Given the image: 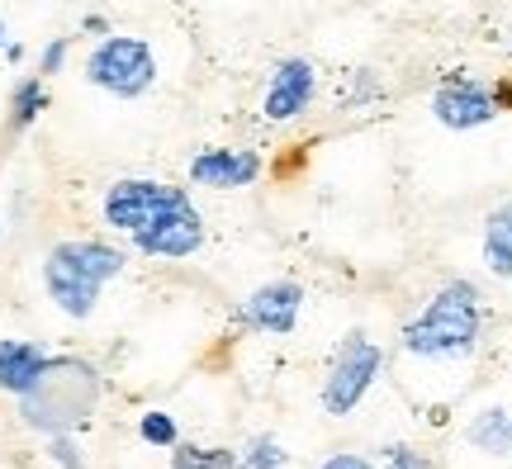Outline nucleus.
<instances>
[{
  "label": "nucleus",
  "mask_w": 512,
  "mask_h": 469,
  "mask_svg": "<svg viewBox=\"0 0 512 469\" xmlns=\"http://www.w3.org/2000/svg\"><path fill=\"white\" fill-rule=\"evenodd\" d=\"M100 403V375L95 365L76 361V356H57L43 365V375L19 394V417L48 436H62L81 427Z\"/></svg>",
  "instance_id": "obj_1"
},
{
  "label": "nucleus",
  "mask_w": 512,
  "mask_h": 469,
  "mask_svg": "<svg viewBox=\"0 0 512 469\" xmlns=\"http://www.w3.org/2000/svg\"><path fill=\"white\" fill-rule=\"evenodd\" d=\"M484 313H479V289L470 280H451L432 294V304L422 308L413 323L403 327V351L422 356V361H441V356H465L475 351Z\"/></svg>",
  "instance_id": "obj_2"
},
{
  "label": "nucleus",
  "mask_w": 512,
  "mask_h": 469,
  "mask_svg": "<svg viewBox=\"0 0 512 469\" xmlns=\"http://www.w3.org/2000/svg\"><path fill=\"white\" fill-rule=\"evenodd\" d=\"M124 271V252L110 247V242H95V237H81V242H62L48 252L43 261V285L53 294V304L67 313V318H91L95 299H100V285L114 280Z\"/></svg>",
  "instance_id": "obj_3"
},
{
  "label": "nucleus",
  "mask_w": 512,
  "mask_h": 469,
  "mask_svg": "<svg viewBox=\"0 0 512 469\" xmlns=\"http://www.w3.org/2000/svg\"><path fill=\"white\" fill-rule=\"evenodd\" d=\"M86 81L100 86V91L119 95V100H138V95L152 91L157 81V57L143 38H105L91 57H86Z\"/></svg>",
  "instance_id": "obj_4"
},
{
  "label": "nucleus",
  "mask_w": 512,
  "mask_h": 469,
  "mask_svg": "<svg viewBox=\"0 0 512 469\" xmlns=\"http://www.w3.org/2000/svg\"><path fill=\"white\" fill-rule=\"evenodd\" d=\"M380 365H384L380 346L370 342L366 332H347L342 346H337V356H332V365H328V379H323V408H328L332 417H347L351 408L370 394Z\"/></svg>",
  "instance_id": "obj_5"
},
{
  "label": "nucleus",
  "mask_w": 512,
  "mask_h": 469,
  "mask_svg": "<svg viewBox=\"0 0 512 469\" xmlns=\"http://www.w3.org/2000/svg\"><path fill=\"white\" fill-rule=\"evenodd\" d=\"M200 242H204V218H200V209L190 204L185 190L171 199L147 228L133 233V247H138L143 256H171V261H176V256L200 252Z\"/></svg>",
  "instance_id": "obj_6"
},
{
  "label": "nucleus",
  "mask_w": 512,
  "mask_h": 469,
  "mask_svg": "<svg viewBox=\"0 0 512 469\" xmlns=\"http://www.w3.org/2000/svg\"><path fill=\"white\" fill-rule=\"evenodd\" d=\"M181 195L176 185H157V181H119L110 185V195H105V223H110L114 233H138L147 228L152 218L162 214L171 199Z\"/></svg>",
  "instance_id": "obj_7"
},
{
  "label": "nucleus",
  "mask_w": 512,
  "mask_h": 469,
  "mask_svg": "<svg viewBox=\"0 0 512 469\" xmlns=\"http://www.w3.org/2000/svg\"><path fill=\"white\" fill-rule=\"evenodd\" d=\"M432 114H437L441 128L465 133V128H479V124H489V119H498V100L489 86L456 76V81H446V86L432 95Z\"/></svg>",
  "instance_id": "obj_8"
},
{
  "label": "nucleus",
  "mask_w": 512,
  "mask_h": 469,
  "mask_svg": "<svg viewBox=\"0 0 512 469\" xmlns=\"http://www.w3.org/2000/svg\"><path fill=\"white\" fill-rule=\"evenodd\" d=\"M299 308H304V289L290 285V280H275V285H261L238 308V318L252 332H271V337H290L294 323H299Z\"/></svg>",
  "instance_id": "obj_9"
},
{
  "label": "nucleus",
  "mask_w": 512,
  "mask_h": 469,
  "mask_svg": "<svg viewBox=\"0 0 512 469\" xmlns=\"http://www.w3.org/2000/svg\"><path fill=\"white\" fill-rule=\"evenodd\" d=\"M318 95V76H313V62L304 57H285L271 72V91H266V119L271 124H285V119H299L304 109L313 105Z\"/></svg>",
  "instance_id": "obj_10"
},
{
  "label": "nucleus",
  "mask_w": 512,
  "mask_h": 469,
  "mask_svg": "<svg viewBox=\"0 0 512 469\" xmlns=\"http://www.w3.org/2000/svg\"><path fill=\"white\" fill-rule=\"evenodd\" d=\"M261 176V157L256 152H228V147H209L190 162V181L209 185V190H242Z\"/></svg>",
  "instance_id": "obj_11"
},
{
  "label": "nucleus",
  "mask_w": 512,
  "mask_h": 469,
  "mask_svg": "<svg viewBox=\"0 0 512 469\" xmlns=\"http://www.w3.org/2000/svg\"><path fill=\"white\" fill-rule=\"evenodd\" d=\"M43 346L34 342H0V389H10V394H24L38 375H43Z\"/></svg>",
  "instance_id": "obj_12"
},
{
  "label": "nucleus",
  "mask_w": 512,
  "mask_h": 469,
  "mask_svg": "<svg viewBox=\"0 0 512 469\" xmlns=\"http://www.w3.org/2000/svg\"><path fill=\"white\" fill-rule=\"evenodd\" d=\"M484 266L498 280H512V199L484 218Z\"/></svg>",
  "instance_id": "obj_13"
},
{
  "label": "nucleus",
  "mask_w": 512,
  "mask_h": 469,
  "mask_svg": "<svg viewBox=\"0 0 512 469\" xmlns=\"http://www.w3.org/2000/svg\"><path fill=\"white\" fill-rule=\"evenodd\" d=\"M465 441L484 455H512V413L508 408H484L465 427Z\"/></svg>",
  "instance_id": "obj_14"
},
{
  "label": "nucleus",
  "mask_w": 512,
  "mask_h": 469,
  "mask_svg": "<svg viewBox=\"0 0 512 469\" xmlns=\"http://www.w3.org/2000/svg\"><path fill=\"white\" fill-rule=\"evenodd\" d=\"M171 469H238V455L223 446H171Z\"/></svg>",
  "instance_id": "obj_15"
},
{
  "label": "nucleus",
  "mask_w": 512,
  "mask_h": 469,
  "mask_svg": "<svg viewBox=\"0 0 512 469\" xmlns=\"http://www.w3.org/2000/svg\"><path fill=\"white\" fill-rule=\"evenodd\" d=\"M285 465H290V451H285L280 436H271V432H256L238 460V469H285Z\"/></svg>",
  "instance_id": "obj_16"
},
{
  "label": "nucleus",
  "mask_w": 512,
  "mask_h": 469,
  "mask_svg": "<svg viewBox=\"0 0 512 469\" xmlns=\"http://www.w3.org/2000/svg\"><path fill=\"white\" fill-rule=\"evenodd\" d=\"M10 109H15V114H10V124H15V128H29V124H34L38 114L48 109L43 81H38V76H29V81H19V86H15V100H10Z\"/></svg>",
  "instance_id": "obj_17"
},
{
  "label": "nucleus",
  "mask_w": 512,
  "mask_h": 469,
  "mask_svg": "<svg viewBox=\"0 0 512 469\" xmlns=\"http://www.w3.org/2000/svg\"><path fill=\"white\" fill-rule=\"evenodd\" d=\"M138 436H143L147 446H176V417L171 413H143V422H138Z\"/></svg>",
  "instance_id": "obj_18"
},
{
  "label": "nucleus",
  "mask_w": 512,
  "mask_h": 469,
  "mask_svg": "<svg viewBox=\"0 0 512 469\" xmlns=\"http://www.w3.org/2000/svg\"><path fill=\"white\" fill-rule=\"evenodd\" d=\"M384 465L389 469H432L422 460V451H413V446H389V451H384Z\"/></svg>",
  "instance_id": "obj_19"
},
{
  "label": "nucleus",
  "mask_w": 512,
  "mask_h": 469,
  "mask_svg": "<svg viewBox=\"0 0 512 469\" xmlns=\"http://www.w3.org/2000/svg\"><path fill=\"white\" fill-rule=\"evenodd\" d=\"M62 62H67V38H53V43L43 48V62H38V72L53 76V72H62Z\"/></svg>",
  "instance_id": "obj_20"
},
{
  "label": "nucleus",
  "mask_w": 512,
  "mask_h": 469,
  "mask_svg": "<svg viewBox=\"0 0 512 469\" xmlns=\"http://www.w3.org/2000/svg\"><path fill=\"white\" fill-rule=\"evenodd\" d=\"M48 455H53V460H57L62 469H81V455H76V446L67 441V432L53 436V446H48Z\"/></svg>",
  "instance_id": "obj_21"
},
{
  "label": "nucleus",
  "mask_w": 512,
  "mask_h": 469,
  "mask_svg": "<svg viewBox=\"0 0 512 469\" xmlns=\"http://www.w3.org/2000/svg\"><path fill=\"white\" fill-rule=\"evenodd\" d=\"M323 469H375V465H370L366 455H332Z\"/></svg>",
  "instance_id": "obj_22"
},
{
  "label": "nucleus",
  "mask_w": 512,
  "mask_h": 469,
  "mask_svg": "<svg viewBox=\"0 0 512 469\" xmlns=\"http://www.w3.org/2000/svg\"><path fill=\"white\" fill-rule=\"evenodd\" d=\"M0 43H5V19H0Z\"/></svg>",
  "instance_id": "obj_23"
}]
</instances>
